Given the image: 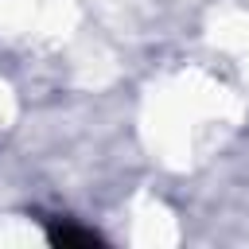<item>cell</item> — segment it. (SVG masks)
Segmentation results:
<instances>
[{
    "instance_id": "6da1fadb",
    "label": "cell",
    "mask_w": 249,
    "mask_h": 249,
    "mask_svg": "<svg viewBox=\"0 0 249 249\" xmlns=\"http://www.w3.org/2000/svg\"><path fill=\"white\" fill-rule=\"evenodd\" d=\"M51 241L54 245H97L101 237L93 230H74V226H54L51 230Z\"/></svg>"
}]
</instances>
